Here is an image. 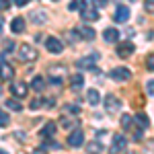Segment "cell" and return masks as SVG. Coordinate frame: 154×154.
<instances>
[{"instance_id":"obj_35","label":"cell","mask_w":154,"mask_h":154,"mask_svg":"<svg viewBox=\"0 0 154 154\" xmlns=\"http://www.w3.org/2000/svg\"><path fill=\"white\" fill-rule=\"evenodd\" d=\"M12 48H14V43H12V41H4V49H6V51H11Z\"/></svg>"},{"instance_id":"obj_25","label":"cell","mask_w":154,"mask_h":154,"mask_svg":"<svg viewBox=\"0 0 154 154\" xmlns=\"http://www.w3.org/2000/svg\"><path fill=\"white\" fill-rule=\"evenodd\" d=\"M136 123H140V128H142V130H146V128L150 125V121H148V117H146L144 113H140V115H136Z\"/></svg>"},{"instance_id":"obj_19","label":"cell","mask_w":154,"mask_h":154,"mask_svg":"<svg viewBox=\"0 0 154 154\" xmlns=\"http://www.w3.org/2000/svg\"><path fill=\"white\" fill-rule=\"evenodd\" d=\"M78 33L82 35V39H88V41H93V39L97 37V33H95V29H93V27H80V29H78Z\"/></svg>"},{"instance_id":"obj_12","label":"cell","mask_w":154,"mask_h":154,"mask_svg":"<svg viewBox=\"0 0 154 154\" xmlns=\"http://www.w3.org/2000/svg\"><path fill=\"white\" fill-rule=\"evenodd\" d=\"M134 49H136V48H134L131 41H123V43L117 48V56H119V58H128V56L134 54Z\"/></svg>"},{"instance_id":"obj_31","label":"cell","mask_w":154,"mask_h":154,"mask_svg":"<svg viewBox=\"0 0 154 154\" xmlns=\"http://www.w3.org/2000/svg\"><path fill=\"white\" fill-rule=\"evenodd\" d=\"M41 103H43L41 99H33V101H31V109H33V111H37V109L41 107Z\"/></svg>"},{"instance_id":"obj_6","label":"cell","mask_w":154,"mask_h":154,"mask_svg":"<svg viewBox=\"0 0 154 154\" xmlns=\"http://www.w3.org/2000/svg\"><path fill=\"white\" fill-rule=\"evenodd\" d=\"M82 144H84V134L80 130H74L70 136H68V146H72V148H80Z\"/></svg>"},{"instance_id":"obj_28","label":"cell","mask_w":154,"mask_h":154,"mask_svg":"<svg viewBox=\"0 0 154 154\" xmlns=\"http://www.w3.org/2000/svg\"><path fill=\"white\" fill-rule=\"evenodd\" d=\"M146 68L150 72H154V54H150V56L146 58Z\"/></svg>"},{"instance_id":"obj_8","label":"cell","mask_w":154,"mask_h":154,"mask_svg":"<svg viewBox=\"0 0 154 154\" xmlns=\"http://www.w3.org/2000/svg\"><path fill=\"white\" fill-rule=\"evenodd\" d=\"M128 148V138L125 136H113V144H111V152H121V150H125Z\"/></svg>"},{"instance_id":"obj_17","label":"cell","mask_w":154,"mask_h":154,"mask_svg":"<svg viewBox=\"0 0 154 154\" xmlns=\"http://www.w3.org/2000/svg\"><path fill=\"white\" fill-rule=\"evenodd\" d=\"M70 86H72V88H76V91L82 88V86H84V76H82V74H72V76H70Z\"/></svg>"},{"instance_id":"obj_38","label":"cell","mask_w":154,"mask_h":154,"mask_svg":"<svg viewBox=\"0 0 154 154\" xmlns=\"http://www.w3.org/2000/svg\"><path fill=\"white\" fill-rule=\"evenodd\" d=\"M14 136H17V140H25V131H14Z\"/></svg>"},{"instance_id":"obj_20","label":"cell","mask_w":154,"mask_h":154,"mask_svg":"<svg viewBox=\"0 0 154 154\" xmlns=\"http://www.w3.org/2000/svg\"><path fill=\"white\" fill-rule=\"evenodd\" d=\"M31 88L37 91V93H41V91L45 88V80H43V76H35V78L31 80Z\"/></svg>"},{"instance_id":"obj_5","label":"cell","mask_w":154,"mask_h":154,"mask_svg":"<svg viewBox=\"0 0 154 154\" xmlns=\"http://www.w3.org/2000/svg\"><path fill=\"white\" fill-rule=\"evenodd\" d=\"M45 48L49 49V54H62L64 51V43L60 41L58 37H48L45 39Z\"/></svg>"},{"instance_id":"obj_30","label":"cell","mask_w":154,"mask_h":154,"mask_svg":"<svg viewBox=\"0 0 154 154\" xmlns=\"http://www.w3.org/2000/svg\"><path fill=\"white\" fill-rule=\"evenodd\" d=\"M142 138H144V130H142V128H140V130H136V131H134V140H136V142H140Z\"/></svg>"},{"instance_id":"obj_22","label":"cell","mask_w":154,"mask_h":154,"mask_svg":"<svg viewBox=\"0 0 154 154\" xmlns=\"http://www.w3.org/2000/svg\"><path fill=\"white\" fill-rule=\"evenodd\" d=\"M86 150H88V152H95V154H99V152H105V148H103V146H101L99 142H88Z\"/></svg>"},{"instance_id":"obj_29","label":"cell","mask_w":154,"mask_h":154,"mask_svg":"<svg viewBox=\"0 0 154 154\" xmlns=\"http://www.w3.org/2000/svg\"><path fill=\"white\" fill-rule=\"evenodd\" d=\"M91 4H95L97 8H105L107 4H109V0H91Z\"/></svg>"},{"instance_id":"obj_37","label":"cell","mask_w":154,"mask_h":154,"mask_svg":"<svg viewBox=\"0 0 154 154\" xmlns=\"http://www.w3.org/2000/svg\"><path fill=\"white\" fill-rule=\"evenodd\" d=\"M66 109H68V111H72V113H78V111H80V109H78L76 105H68Z\"/></svg>"},{"instance_id":"obj_27","label":"cell","mask_w":154,"mask_h":154,"mask_svg":"<svg viewBox=\"0 0 154 154\" xmlns=\"http://www.w3.org/2000/svg\"><path fill=\"white\" fill-rule=\"evenodd\" d=\"M119 121H121V128H123V130H128V128H130V125H131V117H130V115H128V113H123Z\"/></svg>"},{"instance_id":"obj_2","label":"cell","mask_w":154,"mask_h":154,"mask_svg":"<svg viewBox=\"0 0 154 154\" xmlns=\"http://www.w3.org/2000/svg\"><path fill=\"white\" fill-rule=\"evenodd\" d=\"M119 107H121V103H119V99L115 95H107L105 97V111L109 113V115H117Z\"/></svg>"},{"instance_id":"obj_1","label":"cell","mask_w":154,"mask_h":154,"mask_svg":"<svg viewBox=\"0 0 154 154\" xmlns=\"http://www.w3.org/2000/svg\"><path fill=\"white\" fill-rule=\"evenodd\" d=\"M37 54H39V51H37L33 45L23 43V45H19V54H17V56H19V60H21V62H35V60H37Z\"/></svg>"},{"instance_id":"obj_32","label":"cell","mask_w":154,"mask_h":154,"mask_svg":"<svg viewBox=\"0 0 154 154\" xmlns=\"http://www.w3.org/2000/svg\"><path fill=\"white\" fill-rule=\"evenodd\" d=\"M11 8V0H0V11H8Z\"/></svg>"},{"instance_id":"obj_4","label":"cell","mask_w":154,"mask_h":154,"mask_svg":"<svg viewBox=\"0 0 154 154\" xmlns=\"http://www.w3.org/2000/svg\"><path fill=\"white\" fill-rule=\"evenodd\" d=\"M111 78L117 80V82H128L131 78V70L130 68H123V66H121V68H113V70H111Z\"/></svg>"},{"instance_id":"obj_10","label":"cell","mask_w":154,"mask_h":154,"mask_svg":"<svg viewBox=\"0 0 154 154\" xmlns=\"http://www.w3.org/2000/svg\"><path fill=\"white\" fill-rule=\"evenodd\" d=\"M0 78L2 80H12L14 78V68H12L8 62H4V60L0 62Z\"/></svg>"},{"instance_id":"obj_3","label":"cell","mask_w":154,"mask_h":154,"mask_svg":"<svg viewBox=\"0 0 154 154\" xmlns=\"http://www.w3.org/2000/svg\"><path fill=\"white\" fill-rule=\"evenodd\" d=\"M80 14H82V21H91V23L99 21V8H97L95 4H84Z\"/></svg>"},{"instance_id":"obj_13","label":"cell","mask_w":154,"mask_h":154,"mask_svg":"<svg viewBox=\"0 0 154 154\" xmlns=\"http://www.w3.org/2000/svg\"><path fill=\"white\" fill-rule=\"evenodd\" d=\"M56 128H58V125H56V121H48V123L41 128V131H39V134H41L45 140H49L51 136H56Z\"/></svg>"},{"instance_id":"obj_33","label":"cell","mask_w":154,"mask_h":154,"mask_svg":"<svg viewBox=\"0 0 154 154\" xmlns=\"http://www.w3.org/2000/svg\"><path fill=\"white\" fill-rule=\"evenodd\" d=\"M146 93H148V95H154V80L146 82Z\"/></svg>"},{"instance_id":"obj_18","label":"cell","mask_w":154,"mask_h":154,"mask_svg":"<svg viewBox=\"0 0 154 154\" xmlns=\"http://www.w3.org/2000/svg\"><path fill=\"white\" fill-rule=\"evenodd\" d=\"M31 19H33V23H37V25L48 23V14H45L43 11H33L31 12Z\"/></svg>"},{"instance_id":"obj_36","label":"cell","mask_w":154,"mask_h":154,"mask_svg":"<svg viewBox=\"0 0 154 154\" xmlns=\"http://www.w3.org/2000/svg\"><path fill=\"white\" fill-rule=\"evenodd\" d=\"M29 2H31V0H14L17 6H25V4H29Z\"/></svg>"},{"instance_id":"obj_15","label":"cell","mask_w":154,"mask_h":154,"mask_svg":"<svg viewBox=\"0 0 154 154\" xmlns=\"http://www.w3.org/2000/svg\"><path fill=\"white\" fill-rule=\"evenodd\" d=\"M11 31L12 33H23L25 31V21L21 19V17H17V19L11 21Z\"/></svg>"},{"instance_id":"obj_14","label":"cell","mask_w":154,"mask_h":154,"mask_svg":"<svg viewBox=\"0 0 154 154\" xmlns=\"http://www.w3.org/2000/svg\"><path fill=\"white\" fill-rule=\"evenodd\" d=\"M117 37H119V33H117V29H113V27H109V29L103 31V39H105L107 43H115Z\"/></svg>"},{"instance_id":"obj_34","label":"cell","mask_w":154,"mask_h":154,"mask_svg":"<svg viewBox=\"0 0 154 154\" xmlns=\"http://www.w3.org/2000/svg\"><path fill=\"white\" fill-rule=\"evenodd\" d=\"M146 11H154V0H146Z\"/></svg>"},{"instance_id":"obj_7","label":"cell","mask_w":154,"mask_h":154,"mask_svg":"<svg viewBox=\"0 0 154 154\" xmlns=\"http://www.w3.org/2000/svg\"><path fill=\"white\" fill-rule=\"evenodd\" d=\"M130 19V8L125 6V4H119L117 8H115V14H113V21L115 23H125Z\"/></svg>"},{"instance_id":"obj_23","label":"cell","mask_w":154,"mask_h":154,"mask_svg":"<svg viewBox=\"0 0 154 154\" xmlns=\"http://www.w3.org/2000/svg\"><path fill=\"white\" fill-rule=\"evenodd\" d=\"M84 4H86V2H84V0H72L70 4H68V11H82V6Z\"/></svg>"},{"instance_id":"obj_21","label":"cell","mask_w":154,"mask_h":154,"mask_svg":"<svg viewBox=\"0 0 154 154\" xmlns=\"http://www.w3.org/2000/svg\"><path fill=\"white\" fill-rule=\"evenodd\" d=\"M6 107H8L11 111H23V105L19 103V99H17V97H12V99H6Z\"/></svg>"},{"instance_id":"obj_9","label":"cell","mask_w":154,"mask_h":154,"mask_svg":"<svg viewBox=\"0 0 154 154\" xmlns=\"http://www.w3.org/2000/svg\"><path fill=\"white\" fill-rule=\"evenodd\" d=\"M97 60H99V56H97V54H93V56L80 58L78 62H76V66H78V68H88V70H97V66H95Z\"/></svg>"},{"instance_id":"obj_16","label":"cell","mask_w":154,"mask_h":154,"mask_svg":"<svg viewBox=\"0 0 154 154\" xmlns=\"http://www.w3.org/2000/svg\"><path fill=\"white\" fill-rule=\"evenodd\" d=\"M86 101H88V105L97 107L99 103H101V95H99V91H95V88H91V91L86 93Z\"/></svg>"},{"instance_id":"obj_24","label":"cell","mask_w":154,"mask_h":154,"mask_svg":"<svg viewBox=\"0 0 154 154\" xmlns=\"http://www.w3.org/2000/svg\"><path fill=\"white\" fill-rule=\"evenodd\" d=\"M8 123H11V115L4 109H0V128H6Z\"/></svg>"},{"instance_id":"obj_26","label":"cell","mask_w":154,"mask_h":154,"mask_svg":"<svg viewBox=\"0 0 154 154\" xmlns=\"http://www.w3.org/2000/svg\"><path fill=\"white\" fill-rule=\"evenodd\" d=\"M60 125H62V128H66V130H70L72 125H76V119H70V117H62V121H60Z\"/></svg>"},{"instance_id":"obj_11","label":"cell","mask_w":154,"mask_h":154,"mask_svg":"<svg viewBox=\"0 0 154 154\" xmlns=\"http://www.w3.org/2000/svg\"><path fill=\"white\" fill-rule=\"evenodd\" d=\"M11 93L17 97V99H25V97H27V93H29V86H27L25 82H14L11 86Z\"/></svg>"}]
</instances>
